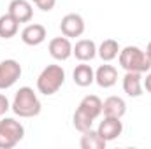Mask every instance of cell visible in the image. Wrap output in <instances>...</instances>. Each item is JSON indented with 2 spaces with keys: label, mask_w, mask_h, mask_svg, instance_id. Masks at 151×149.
Here are the masks:
<instances>
[{
  "label": "cell",
  "mask_w": 151,
  "mask_h": 149,
  "mask_svg": "<svg viewBox=\"0 0 151 149\" xmlns=\"http://www.w3.org/2000/svg\"><path fill=\"white\" fill-rule=\"evenodd\" d=\"M102 114V100L97 95H86L74 112L72 123L77 132H86L93 126V121Z\"/></svg>",
  "instance_id": "obj_1"
},
{
  "label": "cell",
  "mask_w": 151,
  "mask_h": 149,
  "mask_svg": "<svg viewBox=\"0 0 151 149\" xmlns=\"http://www.w3.org/2000/svg\"><path fill=\"white\" fill-rule=\"evenodd\" d=\"M97 54L104 60V62H113L114 58H118L119 54V44L114 39H106L99 47H97Z\"/></svg>",
  "instance_id": "obj_18"
},
{
  "label": "cell",
  "mask_w": 151,
  "mask_h": 149,
  "mask_svg": "<svg viewBox=\"0 0 151 149\" xmlns=\"http://www.w3.org/2000/svg\"><path fill=\"white\" fill-rule=\"evenodd\" d=\"M118 62L119 67L127 72H150L151 69V60L146 54V51H142L137 46H127L123 49H119L118 54Z\"/></svg>",
  "instance_id": "obj_3"
},
{
  "label": "cell",
  "mask_w": 151,
  "mask_h": 149,
  "mask_svg": "<svg viewBox=\"0 0 151 149\" xmlns=\"http://www.w3.org/2000/svg\"><path fill=\"white\" fill-rule=\"evenodd\" d=\"M25 137V126L14 117H4L0 121V149H12Z\"/></svg>",
  "instance_id": "obj_5"
},
{
  "label": "cell",
  "mask_w": 151,
  "mask_h": 149,
  "mask_svg": "<svg viewBox=\"0 0 151 149\" xmlns=\"http://www.w3.org/2000/svg\"><path fill=\"white\" fill-rule=\"evenodd\" d=\"M21 65L19 62L9 58V60H2L0 62V90H9L11 86H14L18 82V79L21 77Z\"/></svg>",
  "instance_id": "obj_6"
},
{
  "label": "cell",
  "mask_w": 151,
  "mask_h": 149,
  "mask_svg": "<svg viewBox=\"0 0 151 149\" xmlns=\"http://www.w3.org/2000/svg\"><path fill=\"white\" fill-rule=\"evenodd\" d=\"M97 132H99V135H100L106 142L116 140V139L123 133V123H121V117L104 116V119L99 123Z\"/></svg>",
  "instance_id": "obj_8"
},
{
  "label": "cell",
  "mask_w": 151,
  "mask_h": 149,
  "mask_svg": "<svg viewBox=\"0 0 151 149\" xmlns=\"http://www.w3.org/2000/svg\"><path fill=\"white\" fill-rule=\"evenodd\" d=\"M9 14L18 23H30L34 18V9L30 0H12L9 4Z\"/></svg>",
  "instance_id": "obj_10"
},
{
  "label": "cell",
  "mask_w": 151,
  "mask_h": 149,
  "mask_svg": "<svg viewBox=\"0 0 151 149\" xmlns=\"http://www.w3.org/2000/svg\"><path fill=\"white\" fill-rule=\"evenodd\" d=\"M142 86L146 88V91H148V93H151V72H148L146 79L142 81Z\"/></svg>",
  "instance_id": "obj_22"
},
{
  "label": "cell",
  "mask_w": 151,
  "mask_h": 149,
  "mask_svg": "<svg viewBox=\"0 0 151 149\" xmlns=\"http://www.w3.org/2000/svg\"><path fill=\"white\" fill-rule=\"evenodd\" d=\"M146 54L150 56V60H151V42L148 44V47H146Z\"/></svg>",
  "instance_id": "obj_23"
},
{
  "label": "cell",
  "mask_w": 151,
  "mask_h": 149,
  "mask_svg": "<svg viewBox=\"0 0 151 149\" xmlns=\"http://www.w3.org/2000/svg\"><path fill=\"white\" fill-rule=\"evenodd\" d=\"M47 37V32H46V28L42 27V25H39V23H34V25H27L25 28H23V32H21V40L27 44V46H39V44H42L44 40Z\"/></svg>",
  "instance_id": "obj_11"
},
{
  "label": "cell",
  "mask_w": 151,
  "mask_h": 149,
  "mask_svg": "<svg viewBox=\"0 0 151 149\" xmlns=\"http://www.w3.org/2000/svg\"><path fill=\"white\" fill-rule=\"evenodd\" d=\"M127 112V102L121 97H107L102 102V114L111 117H123Z\"/></svg>",
  "instance_id": "obj_15"
},
{
  "label": "cell",
  "mask_w": 151,
  "mask_h": 149,
  "mask_svg": "<svg viewBox=\"0 0 151 149\" xmlns=\"http://www.w3.org/2000/svg\"><path fill=\"white\" fill-rule=\"evenodd\" d=\"M72 54L79 62H90L97 56V44L91 39H81L72 47Z\"/></svg>",
  "instance_id": "obj_13"
},
{
  "label": "cell",
  "mask_w": 151,
  "mask_h": 149,
  "mask_svg": "<svg viewBox=\"0 0 151 149\" xmlns=\"http://www.w3.org/2000/svg\"><path fill=\"white\" fill-rule=\"evenodd\" d=\"M11 109L19 117H35L42 111V104L39 100L37 93L30 86H23L16 91Z\"/></svg>",
  "instance_id": "obj_2"
},
{
  "label": "cell",
  "mask_w": 151,
  "mask_h": 149,
  "mask_svg": "<svg viewBox=\"0 0 151 149\" xmlns=\"http://www.w3.org/2000/svg\"><path fill=\"white\" fill-rule=\"evenodd\" d=\"M30 2H34L39 9H40V11H44V12L53 11V9H55V5H56V0H30Z\"/></svg>",
  "instance_id": "obj_20"
},
{
  "label": "cell",
  "mask_w": 151,
  "mask_h": 149,
  "mask_svg": "<svg viewBox=\"0 0 151 149\" xmlns=\"http://www.w3.org/2000/svg\"><path fill=\"white\" fill-rule=\"evenodd\" d=\"M84 19L81 14H76V12H70V14H65L62 18V23H60V30H62V35L69 39H76L81 37L84 34Z\"/></svg>",
  "instance_id": "obj_7"
},
{
  "label": "cell",
  "mask_w": 151,
  "mask_h": 149,
  "mask_svg": "<svg viewBox=\"0 0 151 149\" xmlns=\"http://www.w3.org/2000/svg\"><path fill=\"white\" fill-rule=\"evenodd\" d=\"M19 30V23L7 12L0 16V37L2 39H12Z\"/></svg>",
  "instance_id": "obj_19"
},
{
  "label": "cell",
  "mask_w": 151,
  "mask_h": 149,
  "mask_svg": "<svg viewBox=\"0 0 151 149\" xmlns=\"http://www.w3.org/2000/svg\"><path fill=\"white\" fill-rule=\"evenodd\" d=\"M72 44L69 37H55L49 40V54L56 60V62H65L72 56Z\"/></svg>",
  "instance_id": "obj_9"
},
{
  "label": "cell",
  "mask_w": 151,
  "mask_h": 149,
  "mask_svg": "<svg viewBox=\"0 0 151 149\" xmlns=\"http://www.w3.org/2000/svg\"><path fill=\"white\" fill-rule=\"evenodd\" d=\"M95 82L100 88H113L114 84L118 82V70L114 69L113 65H100L95 70Z\"/></svg>",
  "instance_id": "obj_14"
},
{
  "label": "cell",
  "mask_w": 151,
  "mask_h": 149,
  "mask_svg": "<svg viewBox=\"0 0 151 149\" xmlns=\"http://www.w3.org/2000/svg\"><path fill=\"white\" fill-rule=\"evenodd\" d=\"M9 109H11V102H9V98H7L5 95L0 93V116H4Z\"/></svg>",
  "instance_id": "obj_21"
},
{
  "label": "cell",
  "mask_w": 151,
  "mask_h": 149,
  "mask_svg": "<svg viewBox=\"0 0 151 149\" xmlns=\"http://www.w3.org/2000/svg\"><path fill=\"white\" fill-rule=\"evenodd\" d=\"M72 77H74V82L77 86L86 88V86H90V84L95 82V70L90 65H86V62H81L74 69Z\"/></svg>",
  "instance_id": "obj_16"
},
{
  "label": "cell",
  "mask_w": 151,
  "mask_h": 149,
  "mask_svg": "<svg viewBox=\"0 0 151 149\" xmlns=\"http://www.w3.org/2000/svg\"><path fill=\"white\" fill-rule=\"evenodd\" d=\"M79 146H81V149H106L107 142L99 135L97 130H91L90 128V130L83 132L81 140H79Z\"/></svg>",
  "instance_id": "obj_17"
},
{
  "label": "cell",
  "mask_w": 151,
  "mask_h": 149,
  "mask_svg": "<svg viewBox=\"0 0 151 149\" xmlns=\"http://www.w3.org/2000/svg\"><path fill=\"white\" fill-rule=\"evenodd\" d=\"M65 82V70L62 65H47L37 77V90L39 93L51 97L58 93V90Z\"/></svg>",
  "instance_id": "obj_4"
},
{
  "label": "cell",
  "mask_w": 151,
  "mask_h": 149,
  "mask_svg": "<svg viewBox=\"0 0 151 149\" xmlns=\"http://www.w3.org/2000/svg\"><path fill=\"white\" fill-rule=\"evenodd\" d=\"M142 74L141 72H127L123 77V91L132 97V98H137L142 95Z\"/></svg>",
  "instance_id": "obj_12"
}]
</instances>
